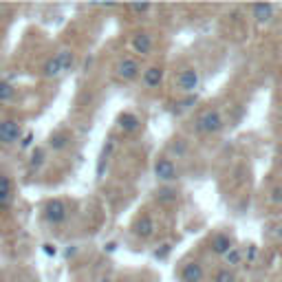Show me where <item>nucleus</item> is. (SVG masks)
I'll return each mask as SVG.
<instances>
[{
    "mask_svg": "<svg viewBox=\"0 0 282 282\" xmlns=\"http://www.w3.org/2000/svg\"><path fill=\"white\" fill-rule=\"evenodd\" d=\"M70 66H73V53H70L69 48H64V51L55 53V55L44 64L42 73H44V77H60L66 70H70Z\"/></svg>",
    "mask_w": 282,
    "mask_h": 282,
    "instance_id": "obj_1",
    "label": "nucleus"
},
{
    "mask_svg": "<svg viewBox=\"0 0 282 282\" xmlns=\"http://www.w3.org/2000/svg\"><path fill=\"white\" fill-rule=\"evenodd\" d=\"M223 126H225L223 115L216 108H207L196 119V132H201V135H216L218 130H223Z\"/></svg>",
    "mask_w": 282,
    "mask_h": 282,
    "instance_id": "obj_2",
    "label": "nucleus"
},
{
    "mask_svg": "<svg viewBox=\"0 0 282 282\" xmlns=\"http://www.w3.org/2000/svg\"><path fill=\"white\" fill-rule=\"evenodd\" d=\"M69 216V210H66V203L60 201V198H53L44 205V218L48 220L51 225H62Z\"/></svg>",
    "mask_w": 282,
    "mask_h": 282,
    "instance_id": "obj_3",
    "label": "nucleus"
},
{
    "mask_svg": "<svg viewBox=\"0 0 282 282\" xmlns=\"http://www.w3.org/2000/svg\"><path fill=\"white\" fill-rule=\"evenodd\" d=\"M198 84H201V75H198V70L192 69V66L183 69L176 75V86H179L181 93H194L198 88Z\"/></svg>",
    "mask_w": 282,
    "mask_h": 282,
    "instance_id": "obj_4",
    "label": "nucleus"
},
{
    "mask_svg": "<svg viewBox=\"0 0 282 282\" xmlns=\"http://www.w3.org/2000/svg\"><path fill=\"white\" fill-rule=\"evenodd\" d=\"M154 176L159 181H163V183H172V181L179 179V172H176V165L172 163V159L167 157L157 159V163H154Z\"/></svg>",
    "mask_w": 282,
    "mask_h": 282,
    "instance_id": "obj_5",
    "label": "nucleus"
},
{
    "mask_svg": "<svg viewBox=\"0 0 282 282\" xmlns=\"http://www.w3.org/2000/svg\"><path fill=\"white\" fill-rule=\"evenodd\" d=\"M20 135H22V128L18 121H13V119H2L0 121V143L11 145L16 141H20Z\"/></svg>",
    "mask_w": 282,
    "mask_h": 282,
    "instance_id": "obj_6",
    "label": "nucleus"
},
{
    "mask_svg": "<svg viewBox=\"0 0 282 282\" xmlns=\"http://www.w3.org/2000/svg\"><path fill=\"white\" fill-rule=\"evenodd\" d=\"M141 66L137 60H132V57H123V60H119L117 64V75L121 79H126V82H130V79H135L137 75H139Z\"/></svg>",
    "mask_w": 282,
    "mask_h": 282,
    "instance_id": "obj_7",
    "label": "nucleus"
},
{
    "mask_svg": "<svg viewBox=\"0 0 282 282\" xmlns=\"http://www.w3.org/2000/svg\"><path fill=\"white\" fill-rule=\"evenodd\" d=\"M251 16H254V20L258 24H269L273 20V16H276V7L269 2H258L251 7Z\"/></svg>",
    "mask_w": 282,
    "mask_h": 282,
    "instance_id": "obj_8",
    "label": "nucleus"
},
{
    "mask_svg": "<svg viewBox=\"0 0 282 282\" xmlns=\"http://www.w3.org/2000/svg\"><path fill=\"white\" fill-rule=\"evenodd\" d=\"M203 276H205V271H203L201 262H196V260L185 262L183 269H181V280L183 282H203Z\"/></svg>",
    "mask_w": 282,
    "mask_h": 282,
    "instance_id": "obj_9",
    "label": "nucleus"
},
{
    "mask_svg": "<svg viewBox=\"0 0 282 282\" xmlns=\"http://www.w3.org/2000/svg\"><path fill=\"white\" fill-rule=\"evenodd\" d=\"M232 247H234V240L227 236V234H216V236L212 238V242H210L212 254H216V256H225Z\"/></svg>",
    "mask_w": 282,
    "mask_h": 282,
    "instance_id": "obj_10",
    "label": "nucleus"
},
{
    "mask_svg": "<svg viewBox=\"0 0 282 282\" xmlns=\"http://www.w3.org/2000/svg\"><path fill=\"white\" fill-rule=\"evenodd\" d=\"M154 229H157V225H154V220L150 216H141L135 223V234L139 238H150L154 234Z\"/></svg>",
    "mask_w": 282,
    "mask_h": 282,
    "instance_id": "obj_11",
    "label": "nucleus"
},
{
    "mask_svg": "<svg viewBox=\"0 0 282 282\" xmlns=\"http://www.w3.org/2000/svg\"><path fill=\"white\" fill-rule=\"evenodd\" d=\"M163 82V69L161 66H150L143 70V84L148 88H159V84Z\"/></svg>",
    "mask_w": 282,
    "mask_h": 282,
    "instance_id": "obj_12",
    "label": "nucleus"
},
{
    "mask_svg": "<svg viewBox=\"0 0 282 282\" xmlns=\"http://www.w3.org/2000/svg\"><path fill=\"white\" fill-rule=\"evenodd\" d=\"M132 48H135V53L148 55V53L152 51V38H150L148 33H137L135 38H132Z\"/></svg>",
    "mask_w": 282,
    "mask_h": 282,
    "instance_id": "obj_13",
    "label": "nucleus"
},
{
    "mask_svg": "<svg viewBox=\"0 0 282 282\" xmlns=\"http://www.w3.org/2000/svg\"><path fill=\"white\" fill-rule=\"evenodd\" d=\"M117 123H119V128H121L123 132H135L137 128H139V117L137 115H132V113H121L119 115V119H117Z\"/></svg>",
    "mask_w": 282,
    "mask_h": 282,
    "instance_id": "obj_14",
    "label": "nucleus"
},
{
    "mask_svg": "<svg viewBox=\"0 0 282 282\" xmlns=\"http://www.w3.org/2000/svg\"><path fill=\"white\" fill-rule=\"evenodd\" d=\"M225 258V264H227V269H234L238 267V264H242V260H245V254H242L240 247H232V249L227 251V254L223 256Z\"/></svg>",
    "mask_w": 282,
    "mask_h": 282,
    "instance_id": "obj_15",
    "label": "nucleus"
},
{
    "mask_svg": "<svg viewBox=\"0 0 282 282\" xmlns=\"http://www.w3.org/2000/svg\"><path fill=\"white\" fill-rule=\"evenodd\" d=\"M11 201V181L0 174V207H4Z\"/></svg>",
    "mask_w": 282,
    "mask_h": 282,
    "instance_id": "obj_16",
    "label": "nucleus"
},
{
    "mask_svg": "<svg viewBox=\"0 0 282 282\" xmlns=\"http://www.w3.org/2000/svg\"><path fill=\"white\" fill-rule=\"evenodd\" d=\"M69 141H70V137L66 135V132H57V135H53L51 139H48V145H51L53 150H62L69 145Z\"/></svg>",
    "mask_w": 282,
    "mask_h": 282,
    "instance_id": "obj_17",
    "label": "nucleus"
},
{
    "mask_svg": "<svg viewBox=\"0 0 282 282\" xmlns=\"http://www.w3.org/2000/svg\"><path fill=\"white\" fill-rule=\"evenodd\" d=\"M214 282H236V273H234V269L223 267L214 273Z\"/></svg>",
    "mask_w": 282,
    "mask_h": 282,
    "instance_id": "obj_18",
    "label": "nucleus"
},
{
    "mask_svg": "<svg viewBox=\"0 0 282 282\" xmlns=\"http://www.w3.org/2000/svg\"><path fill=\"white\" fill-rule=\"evenodd\" d=\"M157 201L159 203H174L176 201V192H174V189H170V188L159 189V192H157Z\"/></svg>",
    "mask_w": 282,
    "mask_h": 282,
    "instance_id": "obj_19",
    "label": "nucleus"
},
{
    "mask_svg": "<svg viewBox=\"0 0 282 282\" xmlns=\"http://www.w3.org/2000/svg\"><path fill=\"white\" fill-rule=\"evenodd\" d=\"M13 97V86L9 82H4V79H0V101H7Z\"/></svg>",
    "mask_w": 282,
    "mask_h": 282,
    "instance_id": "obj_20",
    "label": "nucleus"
},
{
    "mask_svg": "<svg viewBox=\"0 0 282 282\" xmlns=\"http://www.w3.org/2000/svg\"><path fill=\"white\" fill-rule=\"evenodd\" d=\"M44 163V150L42 148H35L33 154H31V165L33 167H40Z\"/></svg>",
    "mask_w": 282,
    "mask_h": 282,
    "instance_id": "obj_21",
    "label": "nucleus"
},
{
    "mask_svg": "<svg viewBox=\"0 0 282 282\" xmlns=\"http://www.w3.org/2000/svg\"><path fill=\"white\" fill-rule=\"evenodd\" d=\"M130 11L137 13V16H143V13L150 11V4L148 2H137V4H130Z\"/></svg>",
    "mask_w": 282,
    "mask_h": 282,
    "instance_id": "obj_22",
    "label": "nucleus"
},
{
    "mask_svg": "<svg viewBox=\"0 0 282 282\" xmlns=\"http://www.w3.org/2000/svg\"><path fill=\"white\" fill-rule=\"evenodd\" d=\"M170 148L174 150L176 154H185V152H188V145H185V141H183V139H174V143H172Z\"/></svg>",
    "mask_w": 282,
    "mask_h": 282,
    "instance_id": "obj_23",
    "label": "nucleus"
},
{
    "mask_svg": "<svg viewBox=\"0 0 282 282\" xmlns=\"http://www.w3.org/2000/svg\"><path fill=\"white\" fill-rule=\"evenodd\" d=\"M271 201L278 203V205L282 203V185H276V188L271 189Z\"/></svg>",
    "mask_w": 282,
    "mask_h": 282,
    "instance_id": "obj_24",
    "label": "nucleus"
},
{
    "mask_svg": "<svg viewBox=\"0 0 282 282\" xmlns=\"http://www.w3.org/2000/svg\"><path fill=\"white\" fill-rule=\"evenodd\" d=\"M256 256H258V249H256L254 245H249L247 247V256H245V260H247V264H251L256 260Z\"/></svg>",
    "mask_w": 282,
    "mask_h": 282,
    "instance_id": "obj_25",
    "label": "nucleus"
},
{
    "mask_svg": "<svg viewBox=\"0 0 282 282\" xmlns=\"http://www.w3.org/2000/svg\"><path fill=\"white\" fill-rule=\"evenodd\" d=\"M170 249H172L170 245H163L161 249H157V251H154V256H157V258H165V256L170 254Z\"/></svg>",
    "mask_w": 282,
    "mask_h": 282,
    "instance_id": "obj_26",
    "label": "nucleus"
},
{
    "mask_svg": "<svg viewBox=\"0 0 282 282\" xmlns=\"http://www.w3.org/2000/svg\"><path fill=\"white\" fill-rule=\"evenodd\" d=\"M42 249H44V254H47V256H55V254H57L55 245H51V242H47V245H42Z\"/></svg>",
    "mask_w": 282,
    "mask_h": 282,
    "instance_id": "obj_27",
    "label": "nucleus"
},
{
    "mask_svg": "<svg viewBox=\"0 0 282 282\" xmlns=\"http://www.w3.org/2000/svg\"><path fill=\"white\" fill-rule=\"evenodd\" d=\"M31 141H33V135H31V132H29V135L24 137V141H22V148H26V145L31 143Z\"/></svg>",
    "mask_w": 282,
    "mask_h": 282,
    "instance_id": "obj_28",
    "label": "nucleus"
},
{
    "mask_svg": "<svg viewBox=\"0 0 282 282\" xmlns=\"http://www.w3.org/2000/svg\"><path fill=\"white\" fill-rule=\"evenodd\" d=\"M276 238H278V240H282V225L276 229Z\"/></svg>",
    "mask_w": 282,
    "mask_h": 282,
    "instance_id": "obj_29",
    "label": "nucleus"
},
{
    "mask_svg": "<svg viewBox=\"0 0 282 282\" xmlns=\"http://www.w3.org/2000/svg\"><path fill=\"white\" fill-rule=\"evenodd\" d=\"M99 282H115V280H113V278H101Z\"/></svg>",
    "mask_w": 282,
    "mask_h": 282,
    "instance_id": "obj_30",
    "label": "nucleus"
},
{
    "mask_svg": "<svg viewBox=\"0 0 282 282\" xmlns=\"http://www.w3.org/2000/svg\"><path fill=\"white\" fill-rule=\"evenodd\" d=\"M123 282H130V280H123Z\"/></svg>",
    "mask_w": 282,
    "mask_h": 282,
    "instance_id": "obj_31",
    "label": "nucleus"
}]
</instances>
